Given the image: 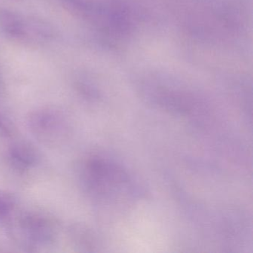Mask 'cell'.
I'll use <instances>...</instances> for the list:
<instances>
[{
  "mask_svg": "<svg viewBox=\"0 0 253 253\" xmlns=\"http://www.w3.org/2000/svg\"><path fill=\"white\" fill-rule=\"evenodd\" d=\"M81 176L85 186L97 195H104L128 180L127 174L119 167L97 155L84 161Z\"/></svg>",
  "mask_w": 253,
  "mask_h": 253,
  "instance_id": "1",
  "label": "cell"
},
{
  "mask_svg": "<svg viewBox=\"0 0 253 253\" xmlns=\"http://www.w3.org/2000/svg\"><path fill=\"white\" fill-rule=\"evenodd\" d=\"M31 131L44 140H57L66 132V121L63 114L51 108L32 112L28 117Z\"/></svg>",
  "mask_w": 253,
  "mask_h": 253,
  "instance_id": "2",
  "label": "cell"
},
{
  "mask_svg": "<svg viewBox=\"0 0 253 253\" xmlns=\"http://www.w3.org/2000/svg\"><path fill=\"white\" fill-rule=\"evenodd\" d=\"M20 225L23 235L33 245H45L54 239V224L49 219L41 214H27L22 218Z\"/></svg>",
  "mask_w": 253,
  "mask_h": 253,
  "instance_id": "3",
  "label": "cell"
},
{
  "mask_svg": "<svg viewBox=\"0 0 253 253\" xmlns=\"http://www.w3.org/2000/svg\"><path fill=\"white\" fill-rule=\"evenodd\" d=\"M4 29L15 38H48L51 35L49 28L38 22L26 21L14 14H7L3 17Z\"/></svg>",
  "mask_w": 253,
  "mask_h": 253,
  "instance_id": "4",
  "label": "cell"
},
{
  "mask_svg": "<svg viewBox=\"0 0 253 253\" xmlns=\"http://www.w3.org/2000/svg\"><path fill=\"white\" fill-rule=\"evenodd\" d=\"M8 157L10 164L20 171L32 168L38 159L35 149L24 143H16L11 146L8 149Z\"/></svg>",
  "mask_w": 253,
  "mask_h": 253,
  "instance_id": "5",
  "label": "cell"
},
{
  "mask_svg": "<svg viewBox=\"0 0 253 253\" xmlns=\"http://www.w3.org/2000/svg\"><path fill=\"white\" fill-rule=\"evenodd\" d=\"M16 207L14 195L6 192H0V222L5 223L12 217Z\"/></svg>",
  "mask_w": 253,
  "mask_h": 253,
  "instance_id": "6",
  "label": "cell"
},
{
  "mask_svg": "<svg viewBox=\"0 0 253 253\" xmlns=\"http://www.w3.org/2000/svg\"><path fill=\"white\" fill-rule=\"evenodd\" d=\"M12 134L11 126L8 124L5 118L0 115V136L1 137H10Z\"/></svg>",
  "mask_w": 253,
  "mask_h": 253,
  "instance_id": "7",
  "label": "cell"
}]
</instances>
